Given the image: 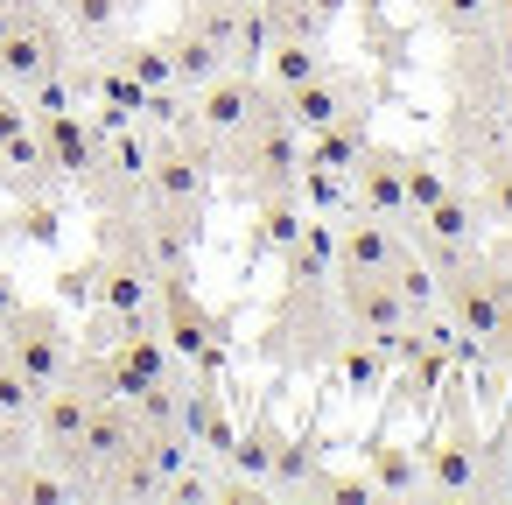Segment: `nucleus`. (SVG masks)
<instances>
[{"label":"nucleus","instance_id":"1","mask_svg":"<svg viewBox=\"0 0 512 505\" xmlns=\"http://www.w3.org/2000/svg\"><path fill=\"white\" fill-rule=\"evenodd\" d=\"M505 337H512V316H505Z\"/></svg>","mask_w":512,"mask_h":505}]
</instances>
